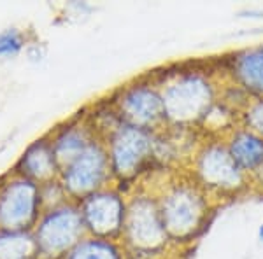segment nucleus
<instances>
[{"instance_id": "nucleus-6", "label": "nucleus", "mask_w": 263, "mask_h": 259, "mask_svg": "<svg viewBox=\"0 0 263 259\" xmlns=\"http://www.w3.org/2000/svg\"><path fill=\"white\" fill-rule=\"evenodd\" d=\"M112 109L121 123L149 131H163L167 128L162 93L153 81H137L126 84L112 100Z\"/></svg>"}, {"instance_id": "nucleus-2", "label": "nucleus", "mask_w": 263, "mask_h": 259, "mask_svg": "<svg viewBox=\"0 0 263 259\" xmlns=\"http://www.w3.org/2000/svg\"><path fill=\"white\" fill-rule=\"evenodd\" d=\"M163 228L174 247L190 245L209 226L216 202L186 172L174 177L156 196Z\"/></svg>"}, {"instance_id": "nucleus-9", "label": "nucleus", "mask_w": 263, "mask_h": 259, "mask_svg": "<svg viewBox=\"0 0 263 259\" xmlns=\"http://www.w3.org/2000/svg\"><path fill=\"white\" fill-rule=\"evenodd\" d=\"M86 235L97 238H121L126 202L118 189L104 188L78 202Z\"/></svg>"}, {"instance_id": "nucleus-1", "label": "nucleus", "mask_w": 263, "mask_h": 259, "mask_svg": "<svg viewBox=\"0 0 263 259\" xmlns=\"http://www.w3.org/2000/svg\"><path fill=\"white\" fill-rule=\"evenodd\" d=\"M162 93L165 121L168 128L198 130L219 98L218 67L205 63L181 65L156 81Z\"/></svg>"}, {"instance_id": "nucleus-13", "label": "nucleus", "mask_w": 263, "mask_h": 259, "mask_svg": "<svg viewBox=\"0 0 263 259\" xmlns=\"http://www.w3.org/2000/svg\"><path fill=\"white\" fill-rule=\"evenodd\" d=\"M97 138H99V133L90 125H70L63 128L60 135L51 142L60 172L84 149H88Z\"/></svg>"}, {"instance_id": "nucleus-19", "label": "nucleus", "mask_w": 263, "mask_h": 259, "mask_svg": "<svg viewBox=\"0 0 263 259\" xmlns=\"http://www.w3.org/2000/svg\"><path fill=\"white\" fill-rule=\"evenodd\" d=\"M251 188L263 194V165L251 175Z\"/></svg>"}, {"instance_id": "nucleus-20", "label": "nucleus", "mask_w": 263, "mask_h": 259, "mask_svg": "<svg viewBox=\"0 0 263 259\" xmlns=\"http://www.w3.org/2000/svg\"><path fill=\"white\" fill-rule=\"evenodd\" d=\"M258 240H260L261 244H263V223L260 224V226H258Z\"/></svg>"}, {"instance_id": "nucleus-4", "label": "nucleus", "mask_w": 263, "mask_h": 259, "mask_svg": "<svg viewBox=\"0 0 263 259\" xmlns=\"http://www.w3.org/2000/svg\"><path fill=\"white\" fill-rule=\"evenodd\" d=\"M121 238L126 257L160 259L167 252L172 242L163 228L156 196L135 194L126 202Z\"/></svg>"}, {"instance_id": "nucleus-5", "label": "nucleus", "mask_w": 263, "mask_h": 259, "mask_svg": "<svg viewBox=\"0 0 263 259\" xmlns=\"http://www.w3.org/2000/svg\"><path fill=\"white\" fill-rule=\"evenodd\" d=\"M112 179L130 182L156 163V133L120 123L104 137Z\"/></svg>"}, {"instance_id": "nucleus-10", "label": "nucleus", "mask_w": 263, "mask_h": 259, "mask_svg": "<svg viewBox=\"0 0 263 259\" xmlns=\"http://www.w3.org/2000/svg\"><path fill=\"white\" fill-rule=\"evenodd\" d=\"M41 207V191L30 179L14 181L0 193V228L16 231L27 226Z\"/></svg>"}, {"instance_id": "nucleus-15", "label": "nucleus", "mask_w": 263, "mask_h": 259, "mask_svg": "<svg viewBox=\"0 0 263 259\" xmlns=\"http://www.w3.org/2000/svg\"><path fill=\"white\" fill-rule=\"evenodd\" d=\"M63 259H126V252L116 240L86 235Z\"/></svg>"}, {"instance_id": "nucleus-14", "label": "nucleus", "mask_w": 263, "mask_h": 259, "mask_svg": "<svg viewBox=\"0 0 263 259\" xmlns=\"http://www.w3.org/2000/svg\"><path fill=\"white\" fill-rule=\"evenodd\" d=\"M21 167L28 179H39L41 184L51 182L57 175H60V167L54 158L53 146L48 140H37V144H33L23 154Z\"/></svg>"}, {"instance_id": "nucleus-16", "label": "nucleus", "mask_w": 263, "mask_h": 259, "mask_svg": "<svg viewBox=\"0 0 263 259\" xmlns=\"http://www.w3.org/2000/svg\"><path fill=\"white\" fill-rule=\"evenodd\" d=\"M37 250V242L18 231L0 233V259H30Z\"/></svg>"}, {"instance_id": "nucleus-11", "label": "nucleus", "mask_w": 263, "mask_h": 259, "mask_svg": "<svg viewBox=\"0 0 263 259\" xmlns=\"http://www.w3.org/2000/svg\"><path fill=\"white\" fill-rule=\"evenodd\" d=\"M218 72L253 98H263V44L232 51L221 58Z\"/></svg>"}, {"instance_id": "nucleus-3", "label": "nucleus", "mask_w": 263, "mask_h": 259, "mask_svg": "<svg viewBox=\"0 0 263 259\" xmlns=\"http://www.w3.org/2000/svg\"><path fill=\"white\" fill-rule=\"evenodd\" d=\"M192 179L214 202L232 200L251 188V177L237 167L221 137H203L188 161Z\"/></svg>"}, {"instance_id": "nucleus-7", "label": "nucleus", "mask_w": 263, "mask_h": 259, "mask_svg": "<svg viewBox=\"0 0 263 259\" xmlns=\"http://www.w3.org/2000/svg\"><path fill=\"white\" fill-rule=\"evenodd\" d=\"M86 236L78 203H63L42 217L37 229V250L48 259H63Z\"/></svg>"}, {"instance_id": "nucleus-12", "label": "nucleus", "mask_w": 263, "mask_h": 259, "mask_svg": "<svg viewBox=\"0 0 263 259\" xmlns=\"http://www.w3.org/2000/svg\"><path fill=\"white\" fill-rule=\"evenodd\" d=\"M221 138L227 144L237 167L242 170L246 175L251 177L263 165V138L249 128H246L244 125L239 123Z\"/></svg>"}, {"instance_id": "nucleus-18", "label": "nucleus", "mask_w": 263, "mask_h": 259, "mask_svg": "<svg viewBox=\"0 0 263 259\" xmlns=\"http://www.w3.org/2000/svg\"><path fill=\"white\" fill-rule=\"evenodd\" d=\"M23 48V37L18 30H9L0 33V56H12Z\"/></svg>"}, {"instance_id": "nucleus-17", "label": "nucleus", "mask_w": 263, "mask_h": 259, "mask_svg": "<svg viewBox=\"0 0 263 259\" xmlns=\"http://www.w3.org/2000/svg\"><path fill=\"white\" fill-rule=\"evenodd\" d=\"M240 125L263 138V98H251L240 112Z\"/></svg>"}, {"instance_id": "nucleus-8", "label": "nucleus", "mask_w": 263, "mask_h": 259, "mask_svg": "<svg viewBox=\"0 0 263 259\" xmlns=\"http://www.w3.org/2000/svg\"><path fill=\"white\" fill-rule=\"evenodd\" d=\"M60 179L67 196L78 202L107 188V182L112 179V172L104 140L97 138L88 149L67 165L60 172Z\"/></svg>"}]
</instances>
